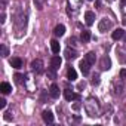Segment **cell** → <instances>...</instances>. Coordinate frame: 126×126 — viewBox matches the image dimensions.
<instances>
[{
    "mask_svg": "<svg viewBox=\"0 0 126 126\" xmlns=\"http://www.w3.org/2000/svg\"><path fill=\"white\" fill-rule=\"evenodd\" d=\"M31 68H33L36 73H39V74L45 73V68H43V62H42V59H34V61L31 62Z\"/></svg>",
    "mask_w": 126,
    "mask_h": 126,
    "instance_id": "cell-1",
    "label": "cell"
},
{
    "mask_svg": "<svg viewBox=\"0 0 126 126\" xmlns=\"http://www.w3.org/2000/svg\"><path fill=\"white\" fill-rule=\"evenodd\" d=\"M64 98H65L67 101H73V99H80V95L74 94L71 89H65V91H64Z\"/></svg>",
    "mask_w": 126,
    "mask_h": 126,
    "instance_id": "cell-2",
    "label": "cell"
},
{
    "mask_svg": "<svg viewBox=\"0 0 126 126\" xmlns=\"http://www.w3.org/2000/svg\"><path fill=\"white\" fill-rule=\"evenodd\" d=\"M61 64H62V59H61V56H58V55L52 56V59H50V67H52V68L58 70V68L61 67Z\"/></svg>",
    "mask_w": 126,
    "mask_h": 126,
    "instance_id": "cell-3",
    "label": "cell"
},
{
    "mask_svg": "<svg viewBox=\"0 0 126 126\" xmlns=\"http://www.w3.org/2000/svg\"><path fill=\"white\" fill-rule=\"evenodd\" d=\"M89 65H91V64H89L86 59H82V61H80L79 67H80V70H82L83 76H88V74H89Z\"/></svg>",
    "mask_w": 126,
    "mask_h": 126,
    "instance_id": "cell-4",
    "label": "cell"
},
{
    "mask_svg": "<svg viewBox=\"0 0 126 126\" xmlns=\"http://www.w3.org/2000/svg\"><path fill=\"white\" fill-rule=\"evenodd\" d=\"M85 21H86L88 25H92V24L95 22V14H94L92 11H88V12L85 14Z\"/></svg>",
    "mask_w": 126,
    "mask_h": 126,
    "instance_id": "cell-5",
    "label": "cell"
},
{
    "mask_svg": "<svg viewBox=\"0 0 126 126\" xmlns=\"http://www.w3.org/2000/svg\"><path fill=\"white\" fill-rule=\"evenodd\" d=\"M64 53H65V58H67V59H76V58H77V50H76V49L67 47Z\"/></svg>",
    "mask_w": 126,
    "mask_h": 126,
    "instance_id": "cell-6",
    "label": "cell"
},
{
    "mask_svg": "<svg viewBox=\"0 0 126 126\" xmlns=\"http://www.w3.org/2000/svg\"><path fill=\"white\" fill-rule=\"evenodd\" d=\"M49 94H50L52 98H59V86L56 83H53L50 86V89H49Z\"/></svg>",
    "mask_w": 126,
    "mask_h": 126,
    "instance_id": "cell-7",
    "label": "cell"
},
{
    "mask_svg": "<svg viewBox=\"0 0 126 126\" xmlns=\"http://www.w3.org/2000/svg\"><path fill=\"white\" fill-rule=\"evenodd\" d=\"M42 117H43V120H45L46 123H52V122H53V114H52V111H49V110H45V111L42 113Z\"/></svg>",
    "mask_w": 126,
    "mask_h": 126,
    "instance_id": "cell-8",
    "label": "cell"
},
{
    "mask_svg": "<svg viewBox=\"0 0 126 126\" xmlns=\"http://www.w3.org/2000/svg\"><path fill=\"white\" fill-rule=\"evenodd\" d=\"M64 33H65V27L62 25V24H59V25H56V27L53 28V34H55V36H58V37L64 36Z\"/></svg>",
    "mask_w": 126,
    "mask_h": 126,
    "instance_id": "cell-9",
    "label": "cell"
},
{
    "mask_svg": "<svg viewBox=\"0 0 126 126\" xmlns=\"http://www.w3.org/2000/svg\"><path fill=\"white\" fill-rule=\"evenodd\" d=\"M108 27H110V21H107V18H104V19H101V22H99V25H98V28H99V31H101V33H105Z\"/></svg>",
    "mask_w": 126,
    "mask_h": 126,
    "instance_id": "cell-10",
    "label": "cell"
},
{
    "mask_svg": "<svg viewBox=\"0 0 126 126\" xmlns=\"http://www.w3.org/2000/svg\"><path fill=\"white\" fill-rule=\"evenodd\" d=\"M0 91H2V94H11L12 92V86L9 85V83H6V82H3V83H0Z\"/></svg>",
    "mask_w": 126,
    "mask_h": 126,
    "instance_id": "cell-11",
    "label": "cell"
},
{
    "mask_svg": "<svg viewBox=\"0 0 126 126\" xmlns=\"http://www.w3.org/2000/svg\"><path fill=\"white\" fill-rule=\"evenodd\" d=\"M111 67V61H110V58L108 56H104L102 59H101V68L102 70H108Z\"/></svg>",
    "mask_w": 126,
    "mask_h": 126,
    "instance_id": "cell-12",
    "label": "cell"
},
{
    "mask_svg": "<svg viewBox=\"0 0 126 126\" xmlns=\"http://www.w3.org/2000/svg\"><path fill=\"white\" fill-rule=\"evenodd\" d=\"M67 77H68V80H76L77 79V71L73 67H68L67 68Z\"/></svg>",
    "mask_w": 126,
    "mask_h": 126,
    "instance_id": "cell-13",
    "label": "cell"
},
{
    "mask_svg": "<svg viewBox=\"0 0 126 126\" xmlns=\"http://www.w3.org/2000/svg\"><path fill=\"white\" fill-rule=\"evenodd\" d=\"M9 64H11L14 68H16V70H18V68H21V67H22V61H21L19 58H12V59L9 61Z\"/></svg>",
    "mask_w": 126,
    "mask_h": 126,
    "instance_id": "cell-14",
    "label": "cell"
},
{
    "mask_svg": "<svg viewBox=\"0 0 126 126\" xmlns=\"http://www.w3.org/2000/svg\"><path fill=\"white\" fill-rule=\"evenodd\" d=\"M123 34H125V31H123L122 28H116V30L113 31V34H111V37H113L114 40H120V39L123 37Z\"/></svg>",
    "mask_w": 126,
    "mask_h": 126,
    "instance_id": "cell-15",
    "label": "cell"
},
{
    "mask_svg": "<svg viewBox=\"0 0 126 126\" xmlns=\"http://www.w3.org/2000/svg\"><path fill=\"white\" fill-rule=\"evenodd\" d=\"M80 40H82L83 43H88V42L91 40V31H88V30L82 31V34H80Z\"/></svg>",
    "mask_w": 126,
    "mask_h": 126,
    "instance_id": "cell-16",
    "label": "cell"
},
{
    "mask_svg": "<svg viewBox=\"0 0 126 126\" xmlns=\"http://www.w3.org/2000/svg\"><path fill=\"white\" fill-rule=\"evenodd\" d=\"M50 49H52L53 53H59V49H61L59 42H58V40H52V42H50Z\"/></svg>",
    "mask_w": 126,
    "mask_h": 126,
    "instance_id": "cell-17",
    "label": "cell"
},
{
    "mask_svg": "<svg viewBox=\"0 0 126 126\" xmlns=\"http://www.w3.org/2000/svg\"><path fill=\"white\" fill-rule=\"evenodd\" d=\"M91 65H94L95 64V61H96V56H95V52H89L88 55H86V58H85Z\"/></svg>",
    "mask_w": 126,
    "mask_h": 126,
    "instance_id": "cell-18",
    "label": "cell"
},
{
    "mask_svg": "<svg viewBox=\"0 0 126 126\" xmlns=\"http://www.w3.org/2000/svg\"><path fill=\"white\" fill-rule=\"evenodd\" d=\"M47 77H50V79H56V73H55V68H49L47 70Z\"/></svg>",
    "mask_w": 126,
    "mask_h": 126,
    "instance_id": "cell-19",
    "label": "cell"
},
{
    "mask_svg": "<svg viewBox=\"0 0 126 126\" xmlns=\"http://www.w3.org/2000/svg\"><path fill=\"white\" fill-rule=\"evenodd\" d=\"M8 55H9L8 47H6V46H2V56H8Z\"/></svg>",
    "mask_w": 126,
    "mask_h": 126,
    "instance_id": "cell-20",
    "label": "cell"
},
{
    "mask_svg": "<svg viewBox=\"0 0 126 126\" xmlns=\"http://www.w3.org/2000/svg\"><path fill=\"white\" fill-rule=\"evenodd\" d=\"M22 79H25V77L21 76V74H15V80H16V83H22Z\"/></svg>",
    "mask_w": 126,
    "mask_h": 126,
    "instance_id": "cell-21",
    "label": "cell"
},
{
    "mask_svg": "<svg viewBox=\"0 0 126 126\" xmlns=\"http://www.w3.org/2000/svg\"><path fill=\"white\" fill-rule=\"evenodd\" d=\"M5 107H6V99L0 98V108H5Z\"/></svg>",
    "mask_w": 126,
    "mask_h": 126,
    "instance_id": "cell-22",
    "label": "cell"
},
{
    "mask_svg": "<svg viewBox=\"0 0 126 126\" xmlns=\"http://www.w3.org/2000/svg\"><path fill=\"white\" fill-rule=\"evenodd\" d=\"M34 3H37L39 9H43V2H42V0H34Z\"/></svg>",
    "mask_w": 126,
    "mask_h": 126,
    "instance_id": "cell-23",
    "label": "cell"
},
{
    "mask_svg": "<svg viewBox=\"0 0 126 126\" xmlns=\"http://www.w3.org/2000/svg\"><path fill=\"white\" fill-rule=\"evenodd\" d=\"M98 83H99L98 77H94V80H92V85H98Z\"/></svg>",
    "mask_w": 126,
    "mask_h": 126,
    "instance_id": "cell-24",
    "label": "cell"
},
{
    "mask_svg": "<svg viewBox=\"0 0 126 126\" xmlns=\"http://www.w3.org/2000/svg\"><path fill=\"white\" fill-rule=\"evenodd\" d=\"M120 77H123V79L126 77V70H122V71H120Z\"/></svg>",
    "mask_w": 126,
    "mask_h": 126,
    "instance_id": "cell-25",
    "label": "cell"
},
{
    "mask_svg": "<svg viewBox=\"0 0 126 126\" xmlns=\"http://www.w3.org/2000/svg\"><path fill=\"white\" fill-rule=\"evenodd\" d=\"M5 119H6V120H11V116H9V113H6V114H5Z\"/></svg>",
    "mask_w": 126,
    "mask_h": 126,
    "instance_id": "cell-26",
    "label": "cell"
},
{
    "mask_svg": "<svg viewBox=\"0 0 126 126\" xmlns=\"http://www.w3.org/2000/svg\"><path fill=\"white\" fill-rule=\"evenodd\" d=\"M108 2H113V0H108Z\"/></svg>",
    "mask_w": 126,
    "mask_h": 126,
    "instance_id": "cell-27",
    "label": "cell"
}]
</instances>
